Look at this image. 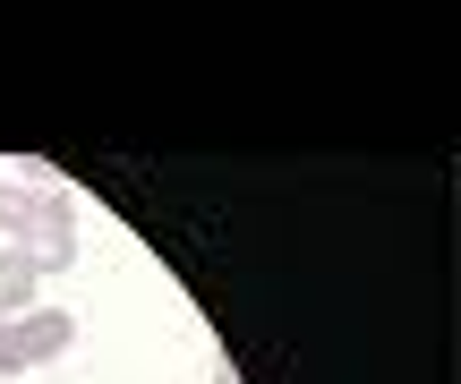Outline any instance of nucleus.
<instances>
[{"instance_id":"nucleus-2","label":"nucleus","mask_w":461,"mask_h":384,"mask_svg":"<svg viewBox=\"0 0 461 384\" xmlns=\"http://www.w3.org/2000/svg\"><path fill=\"white\" fill-rule=\"evenodd\" d=\"M17 248L34 256V273L77 265V197H68V188H43V205H34V231L17 239Z\"/></svg>"},{"instance_id":"nucleus-1","label":"nucleus","mask_w":461,"mask_h":384,"mask_svg":"<svg viewBox=\"0 0 461 384\" xmlns=\"http://www.w3.org/2000/svg\"><path fill=\"white\" fill-rule=\"evenodd\" d=\"M68 342H77V317H60V308H26V317L0 325V376H26L43 368V359H60Z\"/></svg>"},{"instance_id":"nucleus-4","label":"nucleus","mask_w":461,"mask_h":384,"mask_svg":"<svg viewBox=\"0 0 461 384\" xmlns=\"http://www.w3.org/2000/svg\"><path fill=\"white\" fill-rule=\"evenodd\" d=\"M34 205H43V188H9L0 180V239H9V248L34 231Z\"/></svg>"},{"instance_id":"nucleus-3","label":"nucleus","mask_w":461,"mask_h":384,"mask_svg":"<svg viewBox=\"0 0 461 384\" xmlns=\"http://www.w3.org/2000/svg\"><path fill=\"white\" fill-rule=\"evenodd\" d=\"M34 282H43V273H34V256H26V248H0V325L34 308Z\"/></svg>"}]
</instances>
